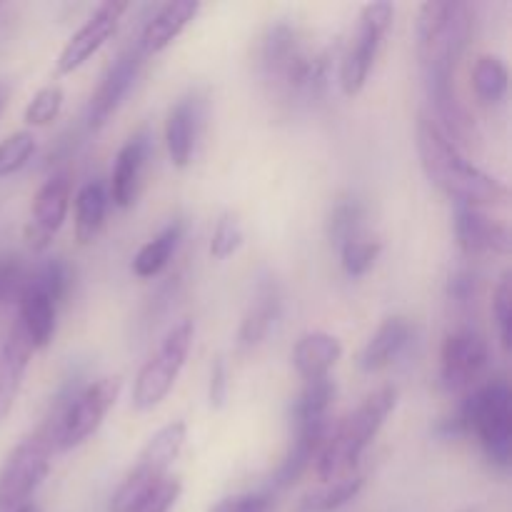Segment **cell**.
Returning a JSON list of instances; mask_svg holds the SVG:
<instances>
[{"label": "cell", "mask_w": 512, "mask_h": 512, "mask_svg": "<svg viewBox=\"0 0 512 512\" xmlns=\"http://www.w3.org/2000/svg\"><path fill=\"white\" fill-rule=\"evenodd\" d=\"M398 405V390L393 385L375 390L373 395L363 400L333 433L325 440L318 460H315V473L323 483H330L343 475L358 473V463L370 448L378 433L383 430L385 420Z\"/></svg>", "instance_id": "5b68a950"}, {"label": "cell", "mask_w": 512, "mask_h": 512, "mask_svg": "<svg viewBox=\"0 0 512 512\" xmlns=\"http://www.w3.org/2000/svg\"><path fill=\"white\" fill-rule=\"evenodd\" d=\"M180 493H183L180 478H165L133 512H170L178 503Z\"/></svg>", "instance_id": "f35d334b"}, {"label": "cell", "mask_w": 512, "mask_h": 512, "mask_svg": "<svg viewBox=\"0 0 512 512\" xmlns=\"http://www.w3.org/2000/svg\"><path fill=\"white\" fill-rule=\"evenodd\" d=\"M228 363H225L223 355L213 360V368H210V385H208V403L213 410H223L228 403Z\"/></svg>", "instance_id": "ab89813d"}, {"label": "cell", "mask_w": 512, "mask_h": 512, "mask_svg": "<svg viewBox=\"0 0 512 512\" xmlns=\"http://www.w3.org/2000/svg\"><path fill=\"white\" fill-rule=\"evenodd\" d=\"M183 235H185L183 220H173V223L165 225L153 240H148V243L135 253L133 273L143 280H150L155 278V275L163 273V270L168 268L170 260H173Z\"/></svg>", "instance_id": "484cf974"}, {"label": "cell", "mask_w": 512, "mask_h": 512, "mask_svg": "<svg viewBox=\"0 0 512 512\" xmlns=\"http://www.w3.org/2000/svg\"><path fill=\"white\" fill-rule=\"evenodd\" d=\"M63 88L60 85H48V88H40L33 95V100L25 108V123L28 125H48L63 110Z\"/></svg>", "instance_id": "e575fe53"}, {"label": "cell", "mask_w": 512, "mask_h": 512, "mask_svg": "<svg viewBox=\"0 0 512 512\" xmlns=\"http://www.w3.org/2000/svg\"><path fill=\"white\" fill-rule=\"evenodd\" d=\"M53 453L55 438L43 425L15 445L0 468V512H15L30 503L35 490L48 478Z\"/></svg>", "instance_id": "ba28073f"}, {"label": "cell", "mask_w": 512, "mask_h": 512, "mask_svg": "<svg viewBox=\"0 0 512 512\" xmlns=\"http://www.w3.org/2000/svg\"><path fill=\"white\" fill-rule=\"evenodd\" d=\"M488 343L473 328H460L445 338L440 350V383L448 393L465 390L488 368Z\"/></svg>", "instance_id": "4fadbf2b"}, {"label": "cell", "mask_w": 512, "mask_h": 512, "mask_svg": "<svg viewBox=\"0 0 512 512\" xmlns=\"http://www.w3.org/2000/svg\"><path fill=\"white\" fill-rule=\"evenodd\" d=\"M493 318L495 328H498L500 345L510 350L512 343V288H510V275L505 273L503 280L498 283L493 293Z\"/></svg>", "instance_id": "d590c367"}, {"label": "cell", "mask_w": 512, "mask_h": 512, "mask_svg": "<svg viewBox=\"0 0 512 512\" xmlns=\"http://www.w3.org/2000/svg\"><path fill=\"white\" fill-rule=\"evenodd\" d=\"M185 440H188V428H185L183 420L163 425L148 440V445L143 448V453H140L138 463L130 470L128 478L115 490L113 500H110V512H133L138 508L168 478L170 465L180 455Z\"/></svg>", "instance_id": "52a82bcc"}, {"label": "cell", "mask_w": 512, "mask_h": 512, "mask_svg": "<svg viewBox=\"0 0 512 512\" xmlns=\"http://www.w3.org/2000/svg\"><path fill=\"white\" fill-rule=\"evenodd\" d=\"M18 323L23 325L25 335L30 338L33 348H45L55 335V318H58V305L33 283L25 280V288L18 298Z\"/></svg>", "instance_id": "cb8c5ba5"}, {"label": "cell", "mask_w": 512, "mask_h": 512, "mask_svg": "<svg viewBox=\"0 0 512 512\" xmlns=\"http://www.w3.org/2000/svg\"><path fill=\"white\" fill-rule=\"evenodd\" d=\"M28 280V270L20 263L18 255L0 258V305H8L20 298Z\"/></svg>", "instance_id": "8d00e7d4"}, {"label": "cell", "mask_w": 512, "mask_h": 512, "mask_svg": "<svg viewBox=\"0 0 512 512\" xmlns=\"http://www.w3.org/2000/svg\"><path fill=\"white\" fill-rule=\"evenodd\" d=\"M28 278L53 300L55 305H63L65 298H68V290H70V268L65 265L63 258H48L28 273Z\"/></svg>", "instance_id": "1f68e13d"}, {"label": "cell", "mask_w": 512, "mask_h": 512, "mask_svg": "<svg viewBox=\"0 0 512 512\" xmlns=\"http://www.w3.org/2000/svg\"><path fill=\"white\" fill-rule=\"evenodd\" d=\"M283 313V295H280L278 283L273 278H263L255 288L253 303L245 310L243 323L238 330L240 350H253L270 335V330L278 323Z\"/></svg>", "instance_id": "44dd1931"}, {"label": "cell", "mask_w": 512, "mask_h": 512, "mask_svg": "<svg viewBox=\"0 0 512 512\" xmlns=\"http://www.w3.org/2000/svg\"><path fill=\"white\" fill-rule=\"evenodd\" d=\"M33 353V343L25 335L23 325L15 320L8 333V340L3 345V353H0V423L8 418L15 400H18L20 388H23L25 370H28Z\"/></svg>", "instance_id": "ffe728a7"}, {"label": "cell", "mask_w": 512, "mask_h": 512, "mask_svg": "<svg viewBox=\"0 0 512 512\" xmlns=\"http://www.w3.org/2000/svg\"><path fill=\"white\" fill-rule=\"evenodd\" d=\"M198 13V0H173V3L160 5L150 15L148 23L143 25V30L138 35V45L145 58H150L155 53H163L170 43H175L183 35V30L198 18Z\"/></svg>", "instance_id": "d6986e66"}, {"label": "cell", "mask_w": 512, "mask_h": 512, "mask_svg": "<svg viewBox=\"0 0 512 512\" xmlns=\"http://www.w3.org/2000/svg\"><path fill=\"white\" fill-rule=\"evenodd\" d=\"M365 485V475L350 473L343 478H335L330 483H323L320 488L310 490L300 498L298 512H335L343 505H348L350 500H355L360 495Z\"/></svg>", "instance_id": "4316f807"}, {"label": "cell", "mask_w": 512, "mask_h": 512, "mask_svg": "<svg viewBox=\"0 0 512 512\" xmlns=\"http://www.w3.org/2000/svg\"><path fill=\"white\" fill-rule=\"evenodd\" d=\"M123 390L120 375H108L90 385H80V378L68 380L60 388L63 393V413L55 420V448L70 450L83 445L95 430L103 425Z\"/></svg>", "instance_id": "8992f818"}, {"label": "cell", "mask_w": 512, "mask_h": 512, "mask_svg": "<svg viewBox=\"0 0 512 512\" xmlns=\"http://www.w3.org/2000/svg\"><path fill=\"white\" fill-rule=\"evenodd\" d=\"M35 155V135L28 130H20V133L8 135V138L0 143V178H8V175L18 173L25 165L33 160Z\"/></svg>", "instance_id": "d6a6232c"}, {"label": "cell", "mask_w": 512, "mask_h": 512, "mask_svg": "<svg viewBox=\"0 0 512 512\" xmlns=\"http://www.w3.org/2000/svg\"><path fill=\"white\" fill-rule=\"evenodd\" d=\"M453 228L460 250L468 255H508L512 238L508 225L490 218L478 205L453 203Z\"/></svg>", "instance_id": "2e32d148"}, {"label": "cell", "mask_w": 512, "mask_h": 512, "mask_svg": "<svg viewBox=\"0 0 512 512\" xmlns=\"http://www.w3.org/2000/svg\"><path fill=\"white\" fill-rule=\"evenodd\" d=\"M410 340H413V325L408 318H403V315L385 318L365 343L363 353H360V368L365 373H378V370L388 368L405 353Z\"/></svg>", "instance_id": "7402d4cb"}, {"label": "cell", "mask_w": 512, "mask_h": 512, "mask_svg": "<svg viewBox=\"0 0 512 512\" xmlns=\"http://www.w3.org/2000/svg\"><path fill=\"white\" fill-rule=\"evenodd\" d=\"M443 435H475L485 458L508 473L512 463V393L505 378L480 385L460 403L458 413L438 428Z\"/></svg>", "instance_id": "3957f363"}, {"label": "cell", "mask_w": 512, "mask_h": 512, "mask_svg": "<svg viewBox=\"0 0 512 512\" xmlns=\"http://www.w3.org/2000/svg\"><path fill=\"white\" fill-rule=\"evenodd\" d=\"M418 155L425 175L453 203L500 205L510 198L508 185L480 170L465 153H460L430 120L428 113L418 118Z\"/></svg>", "instance_id": "7a4b0ae2"}, {"label": "cell", "mask_w": 512, "mask_h": 512, "mask_svg": "<svg viewBox=\"0 0 512 512\" xmlns=\"http://www.w3.org/2000/svg\"><path fill=\"white\" fill-rule=\"evenodd\" d=\"M243 240H245V233L238 215L223 213L220 215L218 225H215L213 238H210V255H213L215 260L230 258V255H235L240 248H243Z\"/></svg>", "instance_id": "836d02e7"}, {"label": "cell", "mask_w": 512, "mask_h": 512, "mask_svg": "<svg viewBox=\"0 0 512 512\" xmlns=\"http://www.w3.org/2000/svg\"><path fill=\"white\" fill-rule=\"evenodd\" d=\"M395 18L393 3H370L360 10L358 28H355L353 40H350L348 50L340 55V70L338 83L348 98H355L360 90L365 88L373 70L375 58L380 53L385 35H388L390 25Z\"/></svg>", "instance_id": "30bf717a"}, {"label": "cell", "mask_w": 512, "mask_h": 512, "mask_svg": "<svg viewBox=\"0 0 512 512\" xmlns=\"http://www.w3.org/2000/svg\"><path fill=\"white\" fill-rule=\"evenodd\" d=\"M340 250V263H343V270L350 275V278H363L365 273L373 270V265L378 263L380 258V245L378 238H370V235H360V238L345 243Z\"/></svg>", "instance_id": "4dcf8cb0"}, {"label": "cell", "mask_w": 512, "mask_h": 512, "mask_svg": "<svg viewBox=\"0 0 512 512\" xmlns=\"http://www.w3.org/2000/svg\"><path fill=\"white\" fill-rule=\"evenodd\" d=\"M473 33V10L468 3L420 5L415 38H418V63L423 83L453 80L455 68L465 55Z\"/></svg>", "instance_id": "277c9868"}, {"label": "cell", "mask_w": 512, "mask_h": 512, "mask_svg": "<svg viewBox=\"0 0 512 512\" xmlns=\"http://www.w3.org/2000/svg\"><path fill=\"white\" fill-rule=\"evenodd\" d=\"M475 295H478V275L470 273V270H458V273L450 275L448 298L455 305H470Z\"/></svg>", "instance_id": "60d3db41"}, {"label": "cell", "mask_w": 512, "mask_h": 512, "mask_svg": "<svg viewBox=\"0 0 512 512\" xmlns=\"http://www.w3.org/2000/svg\"><path fill=\"white\" fill-rule=\"evenodd\" d=\"M128 10V3H103L93 10L83 28L70 35L68 43L63 45L58 55V73L70 75L80 65L88 63L105 43L115 35L123 13Z\"/></svg>", "instance_id": "9a60e30c"}, {"label": "cell", "mask_w": 512, "mask_h": 512, "mask_svg": "<svg viewBox=\"0 0 512 512\" xmlns=\"http://www.w3.org/2000/svg\"><path fill=\"white\" fill-rule=\"evenodd\" d=\"M368 210L358 195H340L328 213V238L335 248H343L350 240L365 235Z\"/></svg>", "instance_id": "83f0119b"}, {"label": "cell", "mask_w": 512, "mask_h": 512, "mask_svg": "<svg viewBox=\"0 0 512 512\" xmlns=\"http://www.w3.org/2000/svg\"><path fill=\"white\" fill-rule=\"evenodd\" d=\"M293 443H290L288 453H285L283 463L270 478V488L273 490H288L290 485L298 483L310 465L318 460L320 450H323L325 440L330 435V418L328 420H315V423L293 425Z\"/></svg>", "instance_id": "ac0fdd59"}, {"label": "cell", "mask_w": 512, "mask_h": 512, "mask_svg": "<svg viewBox=\"0 0 512 512\" xmlns=\"http://www.w3.org/2000/svg\"><path fill=\"white\" fill-rule=\"evenodd\" d=\"M15 512H40V508L35 503H28V505H23V508H18Z\"/></svg>", "instance_id": "7bdbcfd3"}, {"label": "cell", "mask_w": 512, "mask_h": 512, "mask_svg": "<svg viewBox=\"0 0 512 512\" xmlns=\"http://www.w3.org/2000/svg\"><path fill=\"white\" fill-rule=\"evenodd\" d=\"M335 50L310 48L290 23H275L258 45V73L273 100L285 105H313L328 93Z\"/></svg>", "instance_id": "6da1fadb"}, {"label": "cell", "mask_w": 512, "mask_h": 512, "mask_svg": "<svg viewBox=\"0 0 512 512\" xmlns=\"http://www.w3.org/2000/svg\"><path fill=\"white\" fill-rule=\"evenodd\" d=\"M340 358H343L340 340L335 335L323 333V330L305 333L293 348V365L305 383L328 378L330 370L338 365Z\"/></svg>", "instance_id": "603a6c76"}, {"label": "cell", "mask_w": 512, "mask_h": 512, "mask_svg": "<svg viewBox=\"0 0 512 512\" xmlns=\"http://www.w3.org/2000/svg\"><path fill=\"white\" fill-rule=\"evenodd\" d=\"M275 495L270 490L260 493H240L218 500L208 512H273Z\"/></svg>", "instance_id": "74e56055"}, {"label": "cell", "mask_w": 512, "mask_h": 512, "mask_svg": "<svg viewBox=\"0 0 512 512\" xmlns=\"http://www.w3.org/2000/svg\"><path fill=\"white\" fill-rule=\"evenodd\" d=\"M108 185L100 178L88 180L75 195V238L80 245H90L103 230L108 215Z\"/></svg>", "instance_id": "d4e9b609"}, {"label": "cell", "mask_w": 512, "mask_h": 512, "mask_svg": "<svg viewBox=\"0 0 512 512\" xmlns=\"http://www.w3.org/2000/svg\"><path fill=\"white\" fill-rule=\"evenodd\" d=\"M70 190H73V175L70 170H58L35 193L33 218L25 228V238L33 250L48 248L53 235L63 228L70 208Z\"/></svg>", "instance_id": "5bb4252c"}, {"label": "cell", "mask_w": 512, "mask_h": 512, "mask_svg": "<svg viewBox=\"0 0 512 512\" xmlns=\"http://www.w3.org/2000/svg\"><path fill=\"white\" fill-rule=\"evenodd\" d=\"M150 155H153V138H150V133L145 128L138 130V133L120 148L108 185V195L110 200H113V205L125 210L138 200Z\"/></svg>", "instance_id": "e0dca14e"}, {"label": "cell", "mask_w": 512, "mask_h": 512, "mask_svg": "<svg viewBox=\"0 0 512 512\" xmlns=\"http://www.w3.org/2000/svg\"><path fill=\"white\" fill-rule=\"evenodd\" d=\"M508 65L498 55H480L473 65L475 98L483 105H498L508 93Z\"/></svg>", "instance_id": "f546056e"}, {"label": "cell", "mask_w": 512, "mask_h": 512, "mask_svg": "<svg viewBox=\"0 0 512 512\" xmlns=\"http://www.w3.org/2000/svg\"><path fill=\"white\" fill-rule=\"evenodd\" d=\"M143 63H145V55L143 50H140L138 40L115 55L113 63L105 68L95 93L90 95L88 113H85V123H88L90 130L105 128L108 120L118 113V108L125 103L130 90H133Z\"/></svg>", "instance_id": "8fae6325"}, {"label": "cell", "mask_w": 512, "mask_h": 512, "mask_svg": "<svg viewBox=\"0 0 512 512\" xmlns=\"http://www.w3.org/2000/svg\"><path fill=\"white\" fill-rule=\"evenodd\" d=\"M195 340L193 320H180L178 325L165 333L155 353L150 355L148 363L140 368L138 378L133 385V405L135 410H153L163 403L173 390L180 370L185 368L190 348Z\"/></svg>", "instance_id": "9c48e42d"}, {"label": "cell", "mask_w": 512, "mask_h": 512, "mask_svg": "<svg viewBox=\"0 0 512 512\" xmlns=\"http://www.w3.org/2000/svg\"><path fill=\"white\" fill-rule=\"evenodd\" d=\"M10 93H13V88H10L8 80H0V115H3L5 105H8L10 100Z\"/></svg>", "instance_id": "b9f144b4"}, {"label": "cell", "mask_w": 512, "mask_h": 512, "mask_svg": "<svg viewBox=\"0 0 512 512\" xmlns=\"http://www.w3.org/2000/svg\"><path fill=\"white\" fill-rule=\"evenodd\" d=\"M208 120V90L193 88L175 100L165 118V145L175 168H188L195 158Z\"/></svg>", "instance_id": "7c38bea8"}, {"label": "cell", "mask_w": 512, "mask_h": 512, "mask_svg": "<svg viewBox=\"0 0 512 512\" xmlns=\"http://www.w3.org/2000/svg\"><path fill=\"white\" fill-rule=\"evenodd\" d=\"M335 393V383L328 378L320 380H310L305 383L303 393L295 398L293 408H290V420L293 425H303V423H315V420H328L330 418V405H333Z\"/></svg>", "instance_id": "f1b7e54d"}]
</instances>
